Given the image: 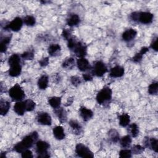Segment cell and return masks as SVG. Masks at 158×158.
Returning <instances> with one entry per match:
<instances>
[{"label":"cell","instance_id":"8fae6325","mask_svg":"<svg viewBox=\"0 0 158 158\" xmlns=\"http://www.w3.org/2000/svg\"><path fill=\"white\" fill-rule=\"evenodd\" d=\"M144 147L148 148L156 152H158V140L155 138L145 137L143 140Z\"/></svg>","mask_w":158,"mask_h":158},{"label":"cell","instance_id":"277c9868","mask_svg":"<svg viewBox=\"0 0 158 158\" xmlns=\"http://www.w3.org/2000/svg\"><path fill=\"white\" fill-rule=\"evenodd\" d=\"M9 95L12 100L15 101H21L25 97L24 91L19 84H15L10 88Z\"/></svg>","mask_w":158,"mask_h":158},{"label":"cell","instance_id":"30bf717a","mask_svg":"<svg viewBox=\"0 0 158 158\" xmlns=\"http://www.w3.org/2000/svg\"><path fill=\"white\" fill-rule=\"evenodd\" d=\"M36 121L39 124L43 125H51L52 119L51 115L46 112H40L36 115Z\"/></svg>","mask_w":158,"mask_h":158},{"label":"cell","instance_id":"83f0119b","mask_svg":"<svg viewBox=\"0 0 158 158\" xmlns=\"http://www.w3.org/2000/svg\"><path fill=\"white\" fill-rule=\"evenodd\" d=\"M75 65V62L73 57L66 58L62 64V67L65 69H72Z\"/></svg>","mask_w":158,"mask_h":158},{"label":"cell","instance_id":"603a6c76","mask_svg":"<svg viewBox=\"0 0 158 158\" xmlns=\"http://www.w3.org/2000/svg\"><path fill=\"white\" fill-rule=\"evenodd\" d=\"M10 107V103L6 100L1 99L0 101V114L1 115H5L9 112Z\"/></svg>","mask_w":158,"mask_h":158},{"label":"cell","instance_id":"ac0fdd59","mask_svg":"<svg viewBox=\"0 0 158 158\" xmlns=\"http://www.w3.org/2000/svg\"><path fill=\"white\" fill-rule=\"evenodd\" d=\"M14 110L17 115H23L27 111L24 101H17L14 106Z\"/></svg>","mask_w":158,"mask_h":158},{"label":"cell","instance_id":"7a4b0ae2","mask_svg":"<svg viewBox=\"0 0 158 158\" xmlns=\"http://www.w3.org/2000/svg\"><path fill=\"white\" fill-rule=\"evenodd\" d=\"M112 95V89L109 86H105L98 93L96 99L98 104L104 105L111 100Z\"/></svg>","mask_w":158,"mask_h":158},{"label":"cell","instance_id":"ee69618b","mask_svg":"<svg viewBox=\"0 0 158 158\" xmlns=\"http://www.w3.org/2000/svg\"><path fill=\"white\" fill-rule=\"evenodd\" d=\"M150 47L153 49L155 51H157V37H155L154 38H153L151 43V45H150Z\"/></svg>","mask_w":158,"mask_h":158},{"label":"cell","instance_id":"836d02e7","mask_svg":"<svg viewBox=\"0 0 158 158\" xmlns=\"http://www.w3.org/2000/svg\"><path fill=\"white\" fill-rule=\"evenodd\" d=\"M148 93L151 95H156L158 93V82H152L148 87Z\"/></svg>","mask_w":158,"mask_h":158},{"label":"cell","instance_id":"e575fe53","mask_svg":"<svg viewBox=\"0 0 158 158\" xmlns=\"http://www.w3.org/2000/svg\"><path fill=\"white\" fill-rule=\"evenodd\" d=\"M23 23L26 25L30 26V27H32V26L35 25V23H36V19L32 15H27V16H25L24 17V19H23Z\"/></svg>","mask_w":158,"mask_h":158},{"label":"cell","instance_id":"e0dca14e","mask_svg":"<svg viewBox=\"0 0 158 158\" xmlns=\"http://www.w3.org/2000/svg\"><path fill=\"white\" fill-rule=\"evenodd\" d=\"M67 24L69 27L77 26L80 23V18L78 15L76 14H70L67 18Z\"/></svg>","mask_w":158,"mask_h":158},{"label":"cell","instance_id":"6da1fadb","mask_svg":"<svg viewBox=\"0 0 158 158\" xmlns=\"http://www.w3.org/2000/svg\"><path fill=\"white\" fill-rule=\"evenodd\" d=\"M38 134L36 131H34L25 136L21 141L15 144L13 147V151L18 153H22L25 150L31 148L35 143L38 141Z\"/></svg>","mask_w":158,"mask_h":158},{"label":"cell","instance_id":"8d00e7d4","mask_svg":"<svg viewBox=\"0 0 158 158\" xmlns=\"http://www.w3.org/2000/svg\"><path fill=\"white\" fill-rule=\"evenodd\" d=\"M24 102L25 104V107H26L27 111H32L35 109L36 104L33 101L29 99H26L24 101Z\"/></svg>","mask_w":158,"mask_h":158},{"label":"cell","instance_id":"60d3db41","mask_svg":"<svg viewBox=\"0 0 158 158\" xmlns=\"http://www.w3.org/2000/svg\"><path fill=\"white\" fill-rule=\"evenodd\" d=\"M62 36L66 40H69L70 38L72 36L71 30L69 29H64L62 32Z\"/></svg>","mask_w":158,"mask_h":158},{"label":"cell","instance_id":"d4e9b609","mask_svg":"<svg viewBox=\"0 0 158 158\" xmlns=\"http://www.w3.org/2000/svg\"><path fill=\"white\" fill-rule=\"evenodd\" d=\"M11 36H6L1 38V52H5L7 51L8 44L10 42Z\"/></svg>","mask_w":158,"mask_h":158},{"label":"cell","instance_id":"44dd1931","mask_svg":"<svg viewBox=\"0 0 158 158\" xmlns=\"http://www.w3.org/2000/svg\"><path fill=\"white\" fill-rule=\"evenodd\" d=\"M69 125L71 127L73 132L76 135H80L82 132V127L79 122L75 120L69 121Z\"/></svg>","mask_w":158,"mask_h":158},{"label":"cell","instance_id":"f35d334b","mask_svg":"<svg viewBox=\"0 0 158 158\" xmlns=\"http://www.w3.org/2000/svg\"><path fill=\"white\" fill-rule=\"evenodd\" d=\"M131 154H132V152L131 149H123L120 150L119 152V156L120 157H122V158L131 157Z\"/></svg>","mask_w":158,"mask_h":158},{"label":"cell","instance_id":"3957f363","mask_svg":"<svg viewBox=\"0 0 158 158\" xmlns=\"http://www.w3.org/2000/svg\"><path fill=\"white\" fill-rule=\"evenodd\" d=\"M49 148L50 145L48 142L42 140L38 141L36 143V151L38 154L37 157H49L50 155L48 153V149Z\"/></svg>","mask_w":158,"mask_h":158},{"label":"cell","instance_id":"f1b7e54d","mask_svg":"<svg viewBox=\"0 0 158 158\" xmlns=\"http://www.w3.org/2000/svg\"><path fill=\"white\" fill-rule=\"evenodd\" d=\"M48 103L53 109L58 108L61 104V98L57 96L51 97L48 99Z\"/></svg>","mask_w":158,"mask_h":158},{"label":"cell","instance_id":"9c48e42d","mask_svg":"<svg viewBox=\"0 0 158 158\" xmlns=\"http://www.w3.org/2000/svg\"><path fill=\"white\" fill-rule=\"evenodd\" d=\"M72 51L78 57H85L87 54V47L82 42L77 41Z\"/></svg>","mask_w":158,"mask_h":158},{"label":"cell","instance_id":"74e56055","mask_svg":"<svg viewBox=\"0 0 158 158\" xmlns=\"http://www.w3.org/2000/svg\"><path fill=\"white\" fill-rule=\"evenodd\" d=\"M131 151L132 154H140L144 152V147H143L141 145H139V144L134 145L132 147Z\"/></svg>","mask_w":158,"mask_h":158},{"label":"cell","instance_id":"1f68e13d","mask_svg":"<svg viewBox=\"0 0 158 158\" xmlns=\"http://www.w3.org/2000/svg\"><path fill=\"white\" fill-rule=\"evenodd\" d=\"M128 131L130 133L132 137L135 138L139 135V127L136 123H133L131 125H128Z\"/></svg>","mask_w":158,"mask_h":158},{"label":"cell","instance_id":"f546056e","mask_svg":"<svg viewBox=\"0 0 158 158\" xmlns=\"http://www.w3.org/2000/svg\"><path fill=\"white\" fill-rule=\"evenodd\" d=\"M108 136H109L110 140L112 143H116L118 141H119V139H120L119 133L115 129H114V128L110 129L108 131Z\"/></svg>","mask_w":158,"mask_h":158},{"label":"cell","instance_id":"7402d4cb","mask_svg":"<svg viewBox=\"0 0 158 158\" xmlns=\"http://www.w3.org/2000/svg\"><path fill=\"white\" fill-rule=\"evenodd\" d=\"M148 51H149V48L148 47L144 46L141 48L139 52L136 53L132 58V60L135 63H139L141 61L143 56Z\"/></svg>","mask_w":158,"mask_h":158},{"label":"cell","instance_id":"5b68a950","mask_svg":"<svg viewBox=\"0 0 158 158\" xmlns=\"http://www.w3.org/2000/svg\"><path fill=\"white\" fill-rule=\"evenodd\" d=\"M107 72V68L105 64L100 60L94 62L91 70V73L93 75L98 77H102Z\"/></svg>","mask_w":158,"mask_h":158},{"label":"cell","instance_id":"d6a6232c","mask_svg":"<svg viewBox=\"0 0 158 158\" xmlns=\"http://www.w3.org/2000/svg\"><path fill=\"white\" fill-rule=\"evenodd\" d=\"M8 64L10 66L15 65V64H20V56L17 54H12L8 59Z\"/></svg>","mask_w":158,"mask_h":158},{"label":"cell","instance_id":"5bb4252c","mask_svg":"<svg viewBox=\"0 0 158 158\" xmlns=\"http://www.w3.org/2000/svg\"><path fill=\"white\" fill-rule=\"evenodd\" d=\"M79 112L81 117L85 122H87L89 120H90L93 116V112L91 109L86 108V107L84 106H81L80 107Z\"/></svg>","mask_w":158,"mask_h":158},{"label":"cell","instance_id":"f6af8a7d","mask_svg":"<svg viewBox=\"0 0 158 158\" xmlns=\"http://www.w3.org/2000/svg\"><path fill=\"white\" fill-rule=\"evenodd\" d=\"M93 74L92 73H86L83 74V78L85 81H91L93 80Z\"/></svg>","mask_w":158,"mask_h":158},{"label":"cell","instance_id":"4316f807","mask_svg":"<svg viewBox=\"0 0 158 158\" xmlns=\"http://www.w3.org/2000/svg\"><path fill=\"white\" fill-rule=\"evenodd\" d=\"M61 50V47L59 44H52L48 49V54L51 56H57Z\"/></svg>","mask_w":158,"mask_h":158},{"label":"cell","instance_id":"52a82bcc","mask_svg":"<svg viewBox=\"0 0 158 158\" xmlns=\"http://www.w3.org/2000/svg\"><path fill=\"white\" fill-rule=\"evenodd\" d=\"M23 23V20L20 17H17L14 18L11 22L7 23L4 26V28L5 30H11L12 31H18L22 27Z\"/></svg>","mask_w":158,"mask_h":158},{"label":"cell","instance_id":"ffe728a7","mask_svg":"<svg viewBox=\"0 0 158 158\" xmlns=\"http://www.w3.org/2000/svg\"><path fill=\"white\" fill-rule=\"evenodd\" d=\"M22 72V66L20 64H15L10 66L8 73L9 76L12 77H16L20 75Z\"/></svg>","mask_w":158,"mask_h":158},{"label":"cell","instance_id":"7c38bea8","mask_svg":"<svg viewBox=\"0 0 158 158\" xmlns=\"http://www.w3.org/2000/svg\"><path fill=\"white\" fill-rule=\"evenodd\" d=\"M137 35V31L133 28H129L125 30L122 35V40L126 42H130L135 38Z\"/></svg>","mask_w":158,"mask_h":158},{"label":"cell","instance_id":"484cf974","mask_svg":"<svg viewBox=\"0 0 158 158\" xmlns=\"http://www.w3.org/2000/svg\"><path fill=\"white\" fill-rule=\"evenodd\" d=\"M49 78L46 75H43L41 76L37 82L38 86L41 89H45L48 86Z\"/></svg>","mask_w":158,"mask_h":158},{"label":"cell","instance_id":"ba28073f","mask_svg":"<svg viewBox=\"0 0 158 158\" xmlns=\"http://www.w3.org/2000/svg\"><path fill=\"white\" fill-rule=\"evenodd\" d=\"M154 15L149 12H138L137 22L142 24H150L153 21Z\"/></svg>","mask_w":158,"mask_h":158},{"label":"cell","instance_id":"4dcf8cb0","mask_svg":"<svg viewBox=\"0 0 158 158\" xmlns=\"http://www.w3.org/2000/svg\"><path fill=\"white\" fill-rule=\"evenodd\" d=\"M120 144L123 148H128L131 144V138L130 135H125L119 139Z\"/></svg>","mask_w":158,"mask_h":158},{"label":"cell","instance_id":"8992f818","mask_svg":"<svg viewBox=\"0 0 158 158\" xmlns=\"http://www.w3.org/2000/svg\"><path fill=\"white\" fill-rule=\"evenodd\" d=\"M75 153L77 156L80 157H93L94 154L85 145L81 143H78L75 147Z\"/></svg>","mask_w":158,"mask_h":158},{"label":"cell","instance_id":"b9f144b4","mask_svg":"<svg viewBox=\"0 0 158 158\" xmlns=\"http://www.w3.org/2000/svg\"><path fill=\"white\" fill-rule=\"evenodd\" d=\"M21 156L23 158H32V157H33L32 152L30 150H29L28 149L23 151L21 153Z\"/></svg>","mask_w":158,"mask_h":158},{"label":"cell","instance_id":"7bdbcfd3","mask_svg":"<svg viewBox=\"0 0 158 158\" xmlns=\"http://www.w3.org/2000/svg\"><path fill=\"white\" fill-rule=\"evenodd\" d=\"M49 62V58H48V57H46L42 58L41 59H40V60H39V64H40V65L41 67H46V65H48Z\"/></svg>","mask_w":158,"mask_h":158},{"label":"cell","instance_id":"cb8c5ba5","mask_svg":"<svg viewBox=\"0 0 158 158\" xmlns=\"http://www.w3.org/2000/svg\"><path fill=\"white\" fill-rule=\"evenodd\" d=\"M118 120L119 125L122 127H126L130 124V117L128 114L124 113L118 116Z\"/></svg>","mask_w":158,"mask_h":158},{"label":"cell","instance_id":"9a60e30c","mask_svg":"<svg viewBox=\"0 0 158 158\" xmlns=\"http://www.w3.org/2000/svg\"><path fill=\"white\" fill-rule=\"evenodd\" d=\"M77 65L78 69L81 72H86L91 68L89 61L85 57L78 58L77 60Z\"/></svg>","mask_w":158,"mask_h":158},{"label":"cell","instance_id":"4fadbf2b","mask_svg":"<svg viewBox=\"0 0 158 158\" xmlns=\"http://www.w3.org/2000/svg\"><path fill=\"white\" fill-rule=\"evenodd\" d=\"M125 69L123 67L116 65L110 69L109 76L112 78H119L124 75Z\"/></svg>","mask_w":158,"mask_h":158},{"label":"cell","instance_id":"ab89813d","mask_svg":"<svg viewBox=\"0 0 158 158\" xmlns=\"http://www.w3.org/2000/svg\"><path fill=\"white\" fill-rule=\"evenodd\" d=\"M70 82L73 86H77L81 83V80L79 77L74 75V76H72L70 77Z\"/></svg>","mask_w":158,"mask_h":158},{"label":"cell","instance_id":"2e32d148","mask_svg":"<svg viewBox=\"0 0 158 158\" xmlns=\"http://www.w3.org/2000/svg\"><path fill=\"white\" fill-rule=\"evenodd\" d=\"M54 112L55 113L56 115L58 118L59 122L61 123H64L67 122V115L66 110L62 107H58L56 109H54Z\"/></svg>","mask_w":158,"mask_h":158},{"label":"cell","instance_id":"d590c367","mask_svg":"<svg viewBox=\"0 0 158 158\" xmlns=\"http://www.w3.org/2000/svg\"><path fill=\"white\" fill-rule=\"evenodd\" d=\"M21 57L24 60H31L34 58V52L33 50L26 51L21 54Z\"/></svg>","mask_w":158,"mask_h":158},{"label":"cell","instance_id":"d6986e66","mask_svg":"<svg viewBox=\"0 0 158 158\" xmlns=\"http://www.w3.org/2000/svg\"><path fill=\"white\" fill-rule=\"evenodd\" d=\"M53 135L57 140H62L65 138V135L64 128L61 126H56L52 130Z\"/></svg>","mask_w":158,"mask_h":158}]
</instances>
